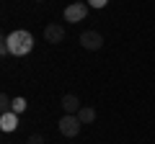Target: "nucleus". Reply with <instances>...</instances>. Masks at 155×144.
I'll return each mask as SVG.
<instances>
[{
  "label": "nucleus",
  "mask_w": 155,
  "mask_h": 144,
  "mask_svg": "<svg viewBox=\"0 0 155 144\" xmlns=\"http://www.w3.org/2000/svg\"><path fill=\"white\" fill-rule=\"evenodd\" d=\"M0 129H3L5 134L16 131V129H18V113H13V111H8V113H0Z\"/></svg>",
  "instance_id": "423d86ee"
},
{
  "label": "nucleus",
  "mask_w": 155,
  "mask_h": 144,
  "mask_svg": "<svg viewBox=\"0 0 155 144\" xmlns=\"http://www.w3.org/2000/svg\"><path fill=\"white\" fill-rule=\"evenodd\" d=\"M88 3H70V5L65 8V21L67 23H80L85 21V16H88Z\"/></svg>",
  "instance_id": "7ed1b4c3"
},
{
  "label": "nucleus",
  "mask_w": 155,
  "mask_h": 144,
  "mask_svg": "<svg viewBox=\"0 0 155 144\" xmlns=\"http://www.w3.org/2000/svg\"><path fill=\"white\" fill-rule=\"evenodd\" d=\"M3 41H5L8 52H11L13 57H26L28 52L34 49V36H31L28 31H23V28L11 31L8 36H3Z\"/></svg>",
  "instance_id": "f257e3e1"
},
{
  "label": "nucleus",
  "mask_w": 155,
  "mask_h": 144,
  "mask_svg": "<svg viewBox=\"0 0 155 144\" xmlns=\"http://www.w3.org/2000/svg\"><path fill=\"white\" fill-rule=\"evenodd\" d=\"M57 126H60V134H62V136H78V131H80L83 124H80V118H78L75 113H65V116L60 118Z\"/></svg>",
  "instance_id": "f03ea898"
},
{
  "label": "nucleus",
  "mask_w": 155,
  "mask_h": 144,
  "mask_svg": "<svg viewBox=\"0 0 155 144\" xmlns=\"http://www.w3.org/2000/svg\"><path fill=\"white\" fill-rule=\"evenodd\" d=\"M26 98H13V108H11V111L13 113H23V111H26Z\"/></svg>",
  "instance_id": "9d476101"
},
{
  "label": "nucleus",
  "mask_w": 155,
  "mask_h": 144,
  "mask_svg": "<svg viewBox=\"0 0 155 144\" xmlns=\"http://www.w3.org/2000/svg\"><path fill=\"white\" fill-rule=\"evenodd\" d=\"M78 118H80V124H93L96 121V111L91 105H83V108L78 111Z\"/></svg>",
  "instance_id": "6e6552de"
},
{
  "label": "nucleus",
  "mask_w": 155,
  "mask_h": 144,
  "mask_svg": "<svg viewBox=\"0 0 155 144\" xmlns=\"http://www.w3.org/2000/svg\"><path fill=\"white\" fill-rule=\"evenodd\" d=\"M62 39H65V28H62L57 21L44 26V41H49V44H60Z\"/></svg>",
  "instance_id": "39448f33"
},
{
  "label": "nucleus",
  "mask_w": 155,
  "mask_h": 144,
  "mask_svg": "<svg viewBox=\"0 0 155 144\" xmlns=\"http://www.w3.org/2000/svg\"><path fill=\"white\" fill-rule=\"evenodd\" d=\"M88 5L91 8H106V5H109V0H88Z\"/></svg>",
  "instance_id": "f8f14e48"
},
{
  "label": "nucleus",
  "mask_w": 155,
  "mask_h": 144,
  "mask_svg": "<svg viewBox=\"0 0 155 144\" xmlns=\"http://www.w3.org/2000/svg\"><path fill=\"white\" fill-rule=\"evenodd\" d=\"M36 3H44V0H36Z\"/></svg>",
  "instance_id": "ddd939ff"
},
{
  "label": "nucleus",
  "mask_w": 155,
  "mask_h": 144,
  "mask_svg": "<svg viewBox=\"0 0 155 144\" xmlns=\"http://www.w3.org/2000/svg\"><path fill=\"white\" fill-rule=\"evenodd\" d=\"M11 108H13V98L3 93V95H0V113H8Z\"/></svg>",
  "instance_id": "1a4fd4ad"
},
{
  "label": "nucleus",
  "mask_w": 155,
  "mask_h": 144,
  "mask_svg": "<svg viewBox=\"0 0 155 144\" xmlns=\"http://www.w3.org/2000/svg\"><path fill=\"white\" fill-rule=\"evenodd\" d=\"M26 144H44V136H41V134H31Z\"/></svg>",
  "instance_id": "9b49d317"
},
{
  "label": "nucleus",
  "mask_w": 155,
  "mask_h": 144,
  "mask_svg": "<svg viewBox=\"0 0 155 144\" xmlns=\"http://www.w3.org/2000/svg\"><path fill=\"white\" fill-rule=\"evenodd\" d=\"M75 3H80V0H75Z\"/></svg>",
  "instance_id": "4468645a"
},
{
  "label": "nucleus",
  "mask_w": 155,
  "mask_h": 144,
  "mask_svg": "<svg viewBox=\"0 0 155 144\" xmlns=\"http://www.w3.org/2000/svg\"><path fill=\"white\" fill-rule=\"evenodd\" d=\"M78 41H80V46H83V49H88V52H96V49H101V46H104V36H101L98 31H83Z\"/></svg>",
  "instance_id": "20e7f679"
},
{
  "label": "nucleus",
  "mask_w": 155,
  "mask_h": 144,
  "mask_svg": "<svg viewBox=\"0 0 155 144\" xmlns=\"http://www.w3.org/2000/svg\"><path fill=\"white\" fill-rule=\"evenodd\" d=\"M62 108H65V113H75L78 116V111H80V108H83V105H80V100H78V95H62Z\"/></svg>",
  "instance_id": "0eeeda50"
}]
</instances>
